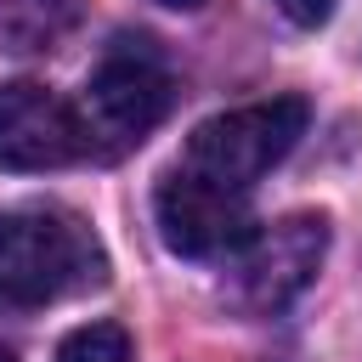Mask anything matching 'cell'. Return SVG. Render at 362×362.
Instances as JSON below:
<instances>
[{
    "mask_svg": "<svg viewBox=\"0 0 362 362\" xmlns=\"http://www.w3.org/2000/svg\"><path fill=\"white\" fill-rule=\"evenodd\" d=\"M305 119H311V107L300 96H272V102L215 113V119H204L192 130L181 170H192V175H204L215 187L249 192L272 164L288 158V147L305 136Z\"/></svg>",
    "mask_w": 362,
    "mask_h": 362,
    "instance_id": "2",
    "label": "cell"
},
{
    "mask_svg": "<svg viewBox=\"0 0 362 362\" xmlns=\"http://www.w3.org/2000/svg\"><path fill=\"white\" fill-rule=\"evenodd\" d=\"M164 113H170V74H164V62L153 57L147 40H119L96 62V74L85 85V107H79L85 147L113 158V153L136 147Z\"/></svg>",
    "mask_w": 362,
    "mask_h": 362,
    "instance_id": "3",
    "label": "cell"
},
{
    "mask_svg": "<svg viewBox=\"0 0 362 362\" xmlns=\"http://www.w3.org/2000/svg\"><path fill=\"white\" fill-rule=\"evenodd\" d=\"M288 23H300V28H317V23H328L334 17V0H272Z\"/></svg>",
    "mask_w": 362,
    "mask_h": 362,
    "instance_id": "9",
    "label": "cell"
},
{
    "mask_svg": "<svg viewBox=\"0 0 362 362\" xmlns=\"http://www.w3.org/2000/svg\"><path fill=\"white\" fill-rule=\"evenodd\" d=\"M107 277L102 238L57 204H23L0 215V300L51 305Z\"/></svg>",
    "mask_w": 362,
    "mask_h": 362,
    "instance_id": "1",
    "label": "cell"
},
{
    "mask_svg": "<svg viewBox=\"0 0 362 362\" xmlns=\"http://www.w3.org/2000/svg\"><path fill=\"white\" fill-rule=\"evenodd\" d=\"M153 215H158V238L187 255V260H226L249 243L255 215H249V192L215 187L192 170H170L153 192Z\"/></svg>",
    "mask_w": 362,
    "mask_h": 362,
    "instance_id": "5",
    "label": "cell"
},
{
    "mask_svg": "<svg viewBox=\"0 0 362 362\" xmlns=\"http://www.w3.org/2000/svg\"><path fill=\"white\" fill-rule=\"evenodd\" d=\"M328 249V221L322 215H283L272 226H255L249 243L232 255V300L249 317H277L283 305H294L305 294V283L317 277Z\"/></svg>",
    "mask_w": 362,
    "mask_h": 362,
    "instance_id": "4",
    "label": "cell"
},
{
    "mask_svg": "<svg viewBox=\"0 0 362 362\" xmlns=\"http://www.w3.org/2000/svg\"><path fill=\"white\" fill-rule=\"evenodd\" d=\"M90 0H0V51H51L62 34L79 28Z\"/></svg>",
    "mask_w": 362,
    "mask_h": 362,
    "instance_id": "7",
    "label": "cell"
},
{
    "mask_svg": "<svg viewBox=\"0 0 362 362\" xmlns=\"http://www.w3.org/2000/svg\"><path fill=\"white\" fill-rule=\"evenodd\" d=\"M57 362H130V339L119 322H85L57 345Z\"/></svg>",
    "mask_w": 362,
    "mask_h": 362,
    "instance_id": "8",
    "label": "cell"
},
{
    "mask_svg": "<svg viewBox=\"0 0 362 362\" xmlns=\"http://www.w3.org/2000/svg\"><path fill=\"white\" fill-rule=\"evenodd\" d=\"M158 6H175V11H192V6H204V0H158Z\"/></svg>",
    "mask_w": 362,
    "mask_h": 362,
    "instance_id": "10",
    "label": "cell"
},
{
    "mask_svg": "<svg viewBox=\"0 0 362 362\" xmlns=\"http://www.w3.org/2000/svg\"><path fill=\"white\" fill-rule=\"evenodd\" d=\"M85 153L90 147L74 102L34 79L0 85V170H62Z\"/></svg>",
    "mask_w": 362,
    "mask_h": 362,
    "instance_id": "6",
    "label": "cell"
},
{
    "mask_svg": "<svg viewBox=\"0 0 362 362\" xmlns=\"http://www.w3.org/2000/svg\"><path fill=\"white\" fill-rule=\"evenodd\" d=\"M0 362H17V356H11V351H0Z\"/></svg>",
    "mask_w": 362,
    "mask_h": 362,
    "instance_id": "11",
    "label": "cell"
}]
</instances>
